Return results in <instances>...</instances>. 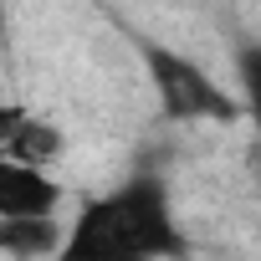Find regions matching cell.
I'll return each instance as SVG.
<instances>
[{
    "label": "cell",
    "instance_id": "5",
    "mask_svg": "<svg viewBox=\"0 0 261 261\" xmlns=\"http://www.w3.org/2000/svg\"><path fill=\"white\" fill-rule=\"evenodd\" d=\"M62 246H67V225L57 215L0 220V256H6V261H57Z\"/></svg>",
    "mask_w": 261,
    "mask_h": 261
},
{
    "label": "cell",
    "instance_id": "6",
    "mask_svg": "<svg viewBox=\"0 0 261 261\" xmlns=\"http://www.w3.org/2000/svg\"><path fill=\"white\" fill-rule=\"evenodd\" d=\"M236 82H241V97H246V113L261 134V41H241L236 46Z\"/></svg>",
    "mask_w": 261,
    "mask_h": 261
},
{
    "label": "cell",
    "instance_id": "4",
    "mask_svg": "<svg viewBox=\"0 0 261 261\" xmlns=\"http://www.w3.org/2000/svg\"><path fill=\"white\" fill-rule=\"evenodd\" d=\"M57 205H62V185L46 169H31L0 154V220H41V215H57Z\"/></svg>",
    "mask_w": 261,
    "mask_h": 261
},
{
    "label": "cell",
    "instance_id": "2",
    "mask_svg": "<svg viewBox=\"0 0 261 261\" xmlns=\"http://www.w3.org/2000/svg\"><path fill=\"white\" fill-rule=\"evenodd\" d=\"M139 57L149 67L164 118H174V123H236L241 118L246 102H236L195 57H185L164 41H139Z\"/></svg>",
    "mask_w": 261,
    "mask_h": 261
},
{
    "label": "cell",
    "instance_id": "3",
    "mask_svg": "<svg viewBox=\"0 0 261 261\" xmlns=\"http://www.w3.org/2000/svg\"><path fill=\"white\" fill-rule=\"evenodd\" d=\"M62 149L67 139L57 123H46L26 102H0V154H11L16 164H31V169H46Z\"/></svg>",
    "mask_w": 261,
    "mask_h": 261
},
{
    "label": "cell",
    "instance_id": "1",
    "mask_svg": "<svg viewBox=\"0 0 261 261\" xmlns=\"http://www.w3.org/2000/svg\"><path fill=\"white\" fill-rule=\"evenodd\" d=\"M190 251L174 225L169 190L154 174H139L77 210L57 261H179Z\"/></svg>",
    "mask_w": 261,
    "mask_h": 261
}]
</instances>
